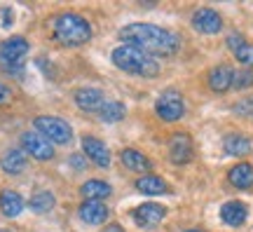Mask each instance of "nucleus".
Returning a JSON list of instances; mask_svg holds the SVG:
<instances>
[{"label": "nucleus", "mask_w": 253, "mask_h": 232, "mask_svg": "<svg viewBox=\"0 0 253 232\" xmlns=\"http://www.w3.org/2000/svg\"><path fill=\"white\" fill-rule=\"evenodd\" d=\"M120 38L126 45L136 47L145 54H155V56H173L181 47V40L171 31L155 26V24H126L120 31Z\"/></svg>", "instance_id": "1"}, {"label": "nucleus", "mask_w": 253, "mask_h": 232, "mask_svg": "<svg viewBox=\"0 0 253 232\" xmlns=\"http://www.w3.org/2000/svg\"><path fill=\"white\" fill-rule=\"evenodd\" d=\"M110 59L120 71L129 73V75H138V78H157L160 75V63L155 61L150 54L141 52V49H136L131 45L115 47Z\"/></svg>", "instance_id": "2"}, {"label": "nucleus", "mask_w": 253, "mask_h": 232, "mask_svg": "<svg viewBox=\"0 0 253 232\" xmlns=\"http://www.w3.org/2000/svg\"><path fill=\"white\" fill-rule=\"evenodd\" d=\"M52 31H54V38L61 43V45L68 47H78L84 45L91 40V26L89 21L82 17V14H75V12H63L54 19L52 24Z\"/></svg>", "instance_id": "3"}, {"label": "nucleus", "mask_w": 253, "mask_h": 232, "mask_svg": "<svg viewBox=\"0 0 253 232\" xmlns=\"http://www.w3.org/2000/svg\"><path fill=\"white\" fill-rule=\"evenodd\" d=\"M28 54V40L21 36L7 38L0 43V66L7 73H17L21 75L24 71V59Z\"/></svg>", "instance_id": "4"}, {"label": "nucleus", "mask_w": 253, "mask_h": 232, "mask_svg": "<svg viewBox=\"0 0 253 232\" xmlns=\"http://www.w3.org/2000/svg\"><path fill=\"white\" fill-rule=\"evenodd\" d=\"M36 132L45 136L49 143H59V145H66V143H71L73 139V129L71 125L61 120V117H52V115H40L36 117Z\"/></svg>", "instance_id": "5"}, {"label": "nucleus", "mask_w": 253, "mask_h": 232, "mask_svg": "<svg viewBox=\"0 0 253 232\" xmlns=\"http://www.w3.org/2000/svg\"><path fill=\"white\" fill-rule=\"evenodd\" d=\"M155 113L160 120L164 122H176L185 115V103H183V96L176 90H167L160 94V98L155 101Z\"/></svg>", "instance_id": "6"}, {"label": "nucleus", "mask_w": 253, "mask_h": 232, "mask_svg": "<svg viewBox=\"0 0 253 232\" xmlns=\"http://www.w3.org/2000/svg\"><path fill=\"white\" fill-rule=\"evenodd\" d=\"M21 150L28 152L31 157H36V160H40V162H47L54 157L52 143L47 141L40 132H26V134L21 136Z\"/></svg>", "instance_id": "7"}, {"label": "nucleus", "mask_w": 253, "mask_h": 232, "mask_svg": "<svg viewBox=\"0 0 253 232\" xmlns=\"http://www.w3.org/2000/svg\"><path fill=\"white\" fill-rule=\"evenodd\" d=\"M192 26L197 28L199 33L213 36V33H218V31L223 28V19H220V14H218L216 9L199 7V9H195V14H192Z\"/></svg>", "instance_id": "8"}, {"label": "nucleus", "mask_w": 253, "mask_h": 232, "mask_svg": "<svg viewBox=\"0 0 253 232\" xmlns=\"http://www.w3.org/2000/svg\"><path fill=\"white\" fill-rule=\"evenodd\" d=\"M82 150H84V155H87L96 167H101V169L110 167V150L101 139H96V136H84V139H82Z\"/></svg>", "instance_id": "9"}, {"label": "nucleus", "mask_w": 253, "mask_h": 232, "mask_svg": "<svg viewBox=\"0 0 253 232\" xmlns=\"http://www.w3.org/2000/svg\"><path fill=\"white\" fill-rule=\"evenodd\" d=\"M192 139H190L188 134H183V132H178V134L171 136V141H169V157H171L173 164H188L190 160H192Z\"/></svg>", "instance_id": "10"}, {"label": "nucleus", "mask_w": 253, "mask_h": 232, "mask_svg": "<svg viewBox=\"0 0 253 232\" xmlns=\"http://www.w3.org/2000/svg\"><path fill=\"white\" fill-rule=\"evenodd\" d=\"M164 216H167V209L162 204H155V202H145V204L134 209V221L141 228H153V225L162 221Z\"/></svg>", "instance_id": "11"}, {"label": "nucleus", "mask_w": 253, "mask_h": 232, "mask_svg": "<svg viewBox=\"0 0 253 232\" xmlns=\"http://www.w3.org/2000/svg\"><path fill=\"white\" fill-rule=\"evenodd\" d=\"M26 152L21 150V148H7V150L2 152V157H0V169L9 174V176H19V174H24L26 171Z\"/></svg>", "instance_id": "12"}, {"label": "nucleus", "mask_w": 253, "mask_h": 232, "mask_svg": "<svg viewBox=\"0 0 253 232\" xmlns=\"http://www.w3.org/2000/svg\"><path fill=\"white\" fill-rule=\"evenodd\" d=\"M246 218H249V206L244 202H225V204L220 206V221L230 228H239V225L246 223Z\"/></svg>", "instance_id": "13"}, {"label": "nucleus", "mask_w": 253, "mask_h": 232, "mask_svg": "<svg viewBox=\"0 0 253 232\" xmlns=\"http://www.w3.org/2000/svg\"><path fill=\"white\" fill-rule=\"evenodd\" d=\"M75 103L87 110V113H94V110H101L106 98H103V92L96 90V87H82V90L75 92Z\"/></svg>", "instance_id": "14"}, {"label": "nucleus", "mask_w": 253, "mask_h": 232, "mask_svg": "<svg viewBox=\"0 0 253 232\" xmlns=\"http://www.w3.org/2000/svg\"><path fill=\"white\" fill-rule=\"evenodd\" d=\"M80 221L87 225H101L108 221V206L103 202H94V199H87L84 204L80 206Z\"/></svg>", "instance_id": "15"}, {"label": "nucleus", "mask_w": 253, "mask_h": 232, "mask_svg": "<svg viewBox=\"0 0 253 232\" xmlns=\"http://www.w3.org/2000/svg\"><path fill=\"white\" fill-rule=\"evenodd\" d=\"M232 80H235V71L230 66H225V63L211 68V73H209V87L216 92V94H223V92L230 90Z\"/></svg>", "instance_id": "16"}, {"label": "nucleus", "mask_w": 253, "mask_h": 232, "mask_svg": "<svg viewBox=\"0 0 253 232\" xmlns=\"http://www.w3.org/2000/svg\"><path fill=\"white\" fill-rule=\"evenodd\" d=\"M120 160L125 164L129 171H136V174H145V171L153 169V162L145 157L143 152L134 150V148H125V150L120 152Z\"/></svg>", "instance_id": "17"}, {"label": "nucleus", "mask_w": 253, "mask_h": 232, "mask_svg": "<svg viewBox=\"0 0 253 232\" xmlns=\"http://www.w3.org/2000/svg\"><path fill=\"white\" fill-rule=\"evenodd\" d=\"M227 181H230L237 190H251L253 187V167L249 162H239V164H235V167L230 169Z\"/></svg>", "instance_id": "18"}, {"label": "nucleus", "mask_w": 253, "mask_h": 232, "mask_svg": "<svg viewBox=\"0 0 253 232\" xmlns=\"http://www.w3.org/2000/svg\"><path fill=\"white\" fill-rule=\"evenodd\" d=\"M24 199H21V195L19 192H14V190H2L0 192V211L7 216V218H17L21 211H24Z\"/></svg>", "instance_id": "19"}, {"label": "nucleus", "mask_w": 253, "mask_h": 232, "mask_svg": "<svg viewBox=\"0 0 253 232\" xmlns=\"http://www.w3.org/2000/svg\"><path fill=\"white\" fill-rule=\"evenodd\" d=\"M223 148H225L227 155H235V157H242V155H249L253 148L251 139H246L242 134H227L225 141H223Z\"/></svg>", "instance_id": "20"}, {"label": "nucleus", "mask_w": 253, "mask_h": 232, "mask_svg": "<svg viewBox=\"0 0 253 232\" xmlns=\"http://www.w3.org/2000/svg\"><path fill=\"white\" fill-rule=\"evenodd\" d=\"M136 187L143 192V195H167L169 192V186H167V181H162L160 176H141V179L136 181Z\"/></svg>", "instance_id": "21"}, {"label": "nucleus", "mask_w": 253, "mask_h": 232, "mask_svg": "<svg viewBox=\"0 0 253 232\" xmlns=\"http://www.w3.org/2000/svg\"><path fill=\"white\" fill-rule=\"evenodd\" d=\"M80 190H82V195L87 197V199H94V202H101V199H106V197L113 192L108 183H106V181H99V179L87 181Z\"/></svg>", "instance_id": "22"}, {"label": "nucleus", "mask_w": 253, "mask_h": 232, "mask_svg": "<svg viewBox=\"0 0 253 232\" xmlns=\"http://www.w3.org/2000/svg\"><path fill=\"white\" fill-rule=\"evenodd\" d=\"M56 204V199L52 192H47V190H40L36 195L28 199V209L33 211V214H47V211H52Z\"/></svg>", "instance_id": "23"}, {"label": "nucleus", "mask_w": 253, "mask_h": 232, "mask_svg": "<svg viewBox=\"0 0 253 232\" xmlns=\"http://www.w3.org/2000/svg\"><path fill=\"white\" fill-rule=\"evenodd\" d=\"M125 106L120 103V101H106L103 103V108L99 110V115L103 122H120L122 117H125Z\"/></svg>", "instance_id": "24"}, {"label": "nucleus", "mask_w": 253, "mask_h": 232, "mask_svg": "<svg viewBox=\"0 0 253 232\" xmlns=\"http://www.w3.org/2000/svg\"><path fill=\"white\" fill-rule=\"evenodd\" d=\"M232 87H235V90H249V87H253V71H251V68L235 73Z\"/></svg>", "instance_id": "25"}, {"label": "nucleus", "mask_w": 253, "mask_h": 232, "mask_svg": "<svg viewBox=\"0 0 253 232\" xmlns=\"http://www.w3.org/2000/svg\"><path fill=\"white\" fill-rule=\"evenodd\" d=\"M235 56H237V61H239V63H244V66H249V68H251V66H253V45L244 43V45L235 52Z\"/></svg>", "instance_id": "26"}, {"label": "nucleus", "mask_w": 253, "mask_h": 232, "mask_svg": "<svg viewBox=\"0 0 253 232\" xmlns=\"http://www.w3.org/2000/svg\"><path fill=\"white\" fill-rule=\"evenodd\" d=\"M235 113L242 117H253V98H242L239 103H235Z\"/></svg>", "instance_id": "27"}, {"label": "nucleus", "mask_w": 253, "mask_h": 232, "mask_svg": "<svg viewBox=\"0 0 253 232\" xmlns=\"http://www.w3.org/2000/svg\"><path fill=\"white\" fill-rule=\"evenodd\" d=\"M242 45H244V38L242 36H237V33H230V36H227V47H230L232 52H237Z\"/></svg>", "instance_id": "28"}, {"label": "nucleus", "mask_w": 253, "mask_h": 232, "mask_svg": "<svg viewBox=\"0 0 253 232\" xmlns=\"http://www.w3.org/2000/svg\"><path fill=\"white\" fill-rule=\"evenodd\" d=\"M9 98H12V92H9V87L7 85H2V82H0V106H5V103H7Z\"/></svg>", "instance_id": "29"}, {"label": "nucleus", "mask_w": 253, "mask_h": 232, "mask_svg": "<svg viewBox=\"0 0 253 232\" xmlns=\"http://www.w3.org/2000/svg\"><path fill=\"white\" fill-rule=\"evenodd\" d=\"M68 162H71V164H75V167H78V169H75V171H82V169H84V162H82L80 157H71V160H68Z\"/></svg>", "instance_id": "30"}, {"label": "nucleus", "mask_w": 253, "mask_h": 232, "mask_svg": "<svg viewBox=\"0 0 253 232\" xmlns=\"http://www.w3.org/2000/svg\"><path fill=\"white\" fill-rule=\"evenodd\" d=\"M185 232H202V230H185Z\"/></svg>", "instance_id": "31"}, {"label": "nucleus", "mask_w": 253, "mask_h": 232, "mask_svg": "<svg viewBox=\"0 0 253 232\" xmlns=\"http://www.w3.org/2000/svg\"><path fill=\"white\" fill-rule=\"evenodd\" d=\"M0 232H9V230H0Z\"/></svg>", "instance_id": "32"}]
</instances>
